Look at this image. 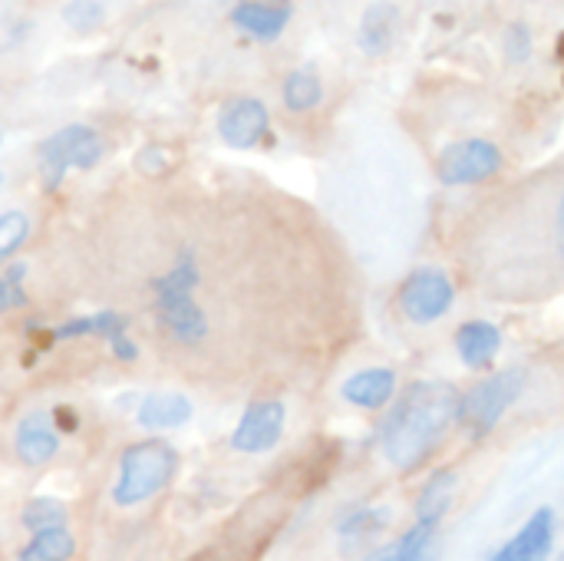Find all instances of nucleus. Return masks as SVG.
Listing matches in <instances>:
<instances>
[{"label": "nucleus", "mask_w": 564, "mask_h": 561, "mask_svg": "<svg viewBox=\"0 0 564 561\" xmlns=\"http://www.w3.org/2000/svg\"><path fill=\"white\" fill-rule=\"evenodd\" d=\"M459 420V390L446 380H416L380 427V450L397 470L423 466Z\"/></svg>", "instance_id": "nucleus-1"}, {"label": "nucleus", "mask_w": 564, "mask_h": 561, "mask_svg": "<svg viewBox=\"0 0 564 561\" xmlns=\"http://www.w3.org/2000/svg\"><path fill=\"white\" fill-rule=\"evenodd\" d=\"M178 470V450L165 440L132 443L119 460V479L112 486L116 506H139L172 483Z\"/></svg>", "instance_id": "nucleus-2"}, {"label": "nucleus", "mask_w": 564, "mask_h": 561, "mask_svg": "<svg viewBox=\"0 0 564 561\" xmlns=\"http://www.w3.org/2000/svg\"><path fill=\"white\" fill-rule=\"evenodd\" d=\"M102 139L93 126H63L36 145L40 179L46 188H56L66 169H93L102 159Z\"/></svg>", "instance_id": "nucleus-3"}, {"label": "nucleus", "mask_w": 564, "mask_h": 561, "mask_svg": "<svg viewBox=\"0 0 564 561\" xmlns=\"http://www.w3.org/2000/svg\"><path fill=\"white\" fill-rule=\"evenodd\" d=\"M525 384L522 370H499L489 380L476 384L466 397H459V423L473 436H486L506 417V410L519 400Z\"/></svg>", "instance_id": "nucleus-4"}, {"label": "nucleus", "mask_w": 564, "mask_h": 561, "mask_svg": "<svg viewBox=\"0 0 564 561\" xmlns=\"http://www.w3.org/2000/svg\"><path fill=\"white\" fill-rule=\"evenodd\" d=\"M502 169V152L489 139H463L449 142L436 159V179L443 185H476Z\"/></svg>", "instance_id": "nucleus-5"}, {"label": "nucleus", "mask_w": 564, "mask_h": 561, "mask_svg": "<svg viewBox=\"0 0 564 561\" xmlns=\"http://www.w3.org/2000/svg\"><path fill=\"white\" fill-rule=\"evenodd\" d=\"M453 301H456V284L440 268H420L400 288V308L413 324L440 321L453 308Z\"/></svg>", "instance_id": "nucleus-6"}, {"label": "nucleus", "mask_w": 564, "mask_h": 561, "mask_svg": "<svg viewBox=\"0 0 564 561\" xmlns=\"http://www.w3.org/2000/svg\"><path fill=\"white\" fill-rule=\"evenodd\" d=\"M268 122H271V112L261 99L254 96H235V99H225L218 116H215V126H218V136L225 139V145L231 149H254L264 132H268Z\"/></svg>", "instance_id": "nucleus-7"}, {"label": "nucleus", "mask_w": 564, "mask_h": 561, "mask_svg": "<svg viewBox=\"0 0 564 561\" xmlns=\"http://www.w3.org/2000/svg\"><path fill=\"white\" fill-rule=\"evenodd\" d=\"M284 423H288V410L281 400H254L241 413V420L231 433V446L238 453H264L281 440Z\"/></svg>", "instance_id": "nucleus-8"}, {"label": "nucleus", "mask_w": 564, "mask_h": 561, "mask_svg": "<svg viewBox=\"0 0 564 561\" xmlns=\"http://www.w3.org/2000/svg\"><path fill=\"white\" fill-rule=\"evenodd\" d=\"M552 546H555V513L542 506L489 561H545Z\"/></svg>", "instance_id": "nucleus-9"}, {"label": "nucleus", "mask_w": 564, "mask_h": 561, "mask_svg": "<svg viewBox=\"0 0 564 561\" xmlns=\"http://www.w3.org/2000/svg\"><path fill=\"white\" fill-rule=\"evenodd\" d=\"M13 450H17V460L26 463V466H43L56 456L59 450V436H56V423H53V413H26L20 423H17V433H13Z\"/></svg>", "instance_id": "nucleus-10"}, {"label": "nucleus", "mask_w": 564, "mask_h": 561, "mask_svg": "<svg viewBox=\"0 0 564 561\" xmlns=\"http://www.w3.org/2000/svg\"><path fill=\"white\" fill-rule=\"evenodd\" d=\"M294 17L291 3H274V0H245L231 7L235 26L251 33L254 40H278Z\"/></svg>", "instance_id": "nucleus-11"}, {"label": "nucleus", "mask_w": 564, "mask_h": 561, "mask_svg": "<svg viewBox=\"0 0 564 561\" xmlns=\"http://www.w3.org/2000/svg\"><path fill=\"white\" fill-rule=\"evenodd\" d=\"M344 400L360 407V410H380L383 403L393 400L397 393V374L390 367H367V370H357L354 377L344 380L340 387Z\"/></svg>", "instance_id": "nucleus-12"}, {"label": "nucleus", "mask_w": 564, "mask_h": 561, "mask_svg": "<svg viewBox=\"0 0 564 561\" xmlns=\"http://www.w3.org/2000/svg\"><path fill=\"white\" fill-rule=\"evenodd\" d=\"M192 417V400L178 390H152L142 397L135 420L149 430H175L182 423H188Z\"/></svg>", "instance_id": "nucleus-13"}, {"label": "nucleus", "mask_w": 564, "mask_h": 561, "mask_svg": "<svg viewBox=\"0 0 564 561\" xmlns=\"http://www.w3.org/2000/svg\"><path fill=\"white\" fill-rule=\"evenodd\" d=\"M456 350L463 364H469L473 370H482L502 350V331L489 321H469L456 331Z\"/></svg>", "instance_id": "nucleus-14"}, {"label": "nucleus", "mask_w": 564, "mask_h": 561, "mask_svg": "<svg viewBox=\"0 0 564 561\" xmlns=\"http://www.w3.org/2000/svg\"><path fill=\"white\" fill-rule=\"evenodd\" d=\"M436 529L440 526H433V522H416L397 542L377 549L367 561H433V555H436Z\"/></svg>", "instance_id": "nucleus-15"}, {"label": "nucleus", "mask_w": 564, "mask_h": 561, "mask_svg": "<svg viewBox=\"0 0 564 561\" xmlns=\"http://www.w3.org/2000/svg\"><path fill=\"white\" fill-rule=\"evenodd\" d=\"M129 327V317L119 311H93L86 317H73L53 331L56 341H76V337H116Z\"/></svg>", "instance_id": "nucleus-16"}, {"label": "nucleus", "mask_w": 564, "mask_h": 561, "mask_svg": "<svg viewBox=\"0 0 564 561\" xmlns=\"http://www.w3.org/2000/svg\"><path fill=\"white\" fill-rule=\"evenodd\" d=\"M456 473L453 470H440L426 479L423 493H420V503H416V522H433L440 526V519L446 516V509L453 506V496H456Z\"/></svg>", "instance_id": "nucleus-17"}, {"label": "nucleus", "mask_w": 564, "mask_h": 561, "mask_svg": "<svg viewBox=\"0 0 564 561\" xmlns=\"http://www.w3.org/2000/svg\"><path fill=\"white\" fill-rule=\"evenodd\" d=\"M281 96H284V106L291 112H307V109H314L324 99V83H321V76L311 66L291 69L284 86H281Z\"/></svg>", "instance_id": "nucleus-18"}, {"label": "nucleus", "mask_w": 564, "mask_h": 561, "mask_svg": "<svg viewBox=\"0 0 564 561\" xmlns=\"http://www.w3.org/2000/svg\"><path fill=\"white\" fill-rule=\"evenodd\" d=\"M73 552H76V539L66 529H50V532H36L17 561H69Z\"/></svg>", "instance_id": "nucleus-19"}, {"label": "nucleus", "mask_w": 564, "mask_h": 561, "mask_svg": "<svg viewBox=\"0 0 564 561\" xmlns=\"http://www.w3.org/2000/svg\"><path fill=\"white\" fill-rule=\"evenodd\" d=\"M66 506L59 499L50 496H36L23 506V526L36 536V532H50V529H66Z\"/></svg>", "instance_id": "nucleus-20"}, {"label": "nucleus", "mask_w": 564, "mask_h": 561, "mask_svg": "<svg viewBox=\"0 0 564 561\" xmlns=\"http://www.w3.org/2000/svg\"><path fill=\"white\" fill-rule=\"evenodd\" d=\"M390 7H370L364 23H360V46L367 53H383L393 40V20H390Z\"/></svg>", "instance_id": "nucleus-21"}, {"label": "nucleus", "mask_w": 564, "mask_h": 561, "mask_svg": "<svg viewBox=\"0 0 564 561\" xmlns=\"http://www.w3.org/2000/svg\"><path fill=\"white\" fill-rule=\"evenodd\" d=\"M387 519H390L387 509H357L354 516H347L340 522V536L350 539V542H364V539L377 536L387 526Z\"/></svg>", "instance_id": "nucleus-22"}, {"label": "nucleus", "mask_w": 564, "mask_h": 561, "mask_svg": "<svg viewBox=\"0 0 564 561\" xmlns=\"http://www.w3.org/2000/svg\"><path fill=\"white\" fill-rule=\"evenodd\" d=\"M30 238V218L20 208L0 212V261L10 258Z\"/></svg>", "instance_id": "nucleus-23"}, {"label": "nucleus", "mask_w": 564, "mask_h": 561, "mask_svg": "<svg viewBox=\"0 0 564 561\" xmlns=\"http://www.w3.org/2000/svg\"><path fill=\"white\" fill-rule=\"evenodd\" d=\"M23 278H26V265H10V268L0 274V314L17 311V308H26Z\"/></svg>", "instance_id": "nucleus-24"}, {"label": "nucleus", "mask_w": 564, "mask_h": 561, "mask_svg": "<svg viewBox=\"0 0 564 561\" xmlns=\"http://www.w3.org/2000/svg\"><path fill=\"white\" fill-rule=\"evenodd\" d=\"M63 13H66V20H69L73 26H83V30H86V26H93V23L102 17V7H99V3H66Z\"/></svg>", "instance_id": "nucleus-25"}, {"label": "nucleus", "mask_w": 564, "mask_h": 561, "mask_svg": "<svg viewBox=\"0 0 564 561\" xmlns=\"http://www.w3.org/2000/svg\"><path fill=\"white\" fill-rule=\"evenodd\" d=\"M506 46H509V60H525V56H529V46H532V40H529V26H525V23L509 26Z\"/></svg>", "instance_id": "nucleus-26"}, {"label": "nucleus", "mask_w": 564, "mask_h": 561, "mask_svg": "<svg viewBox=\"0 0 564 561\" xmlns=\"http://www.w3.org/2000/svg\"><path fill=\"white\" fill-rule=\"evenodd\" d=\"M109 347H112V357L122 360V364H132V360L139 357V347H135V341H132L126 331L116 334V337H109Z\"/></svg>", "instance_id": "nucleus-27"}, {"label": "nucleus", "mask_w": 564, "mask_h": 561, "mask_svg": "<svg viewBox=\"0 0 564 561\" xmlns=\"http://www.w3.org/2000/svg\"><path fill=\"white\" fill-rule=\"evenodd\" d=\"M555 248H558V258L564 261V188L558 195V205H555Z\"/></svg>", "instance_id": "nucleus-28"}, {"label": "nucleus", "mask_w": 564, "mask_h": 561, "mask_svg": "<svg viewBox=\"0 0 564 561\" xmlns=\"http://www.w3.org/2000/svg\"><path fill=\"white\" fill-rule=\"evenodd\" d=\"M558 561H564V552H562V555H558Z\"/></svg>", "instance_id": "nucleus-29"}, {"label": "nucleus", "mask_w": 564, "mask_h": 561, "mask_svg": "<svg viewBox=\"0 0 564 561\" xmlns=\"http://www.w3.org/2000/svg\"><path fill=\"white\" fill-rule=\"evenodd\" d=\"M0 182H3V175H0Z\"/></svg>", "instance_id": "nucleus-30"}]
</instances>
